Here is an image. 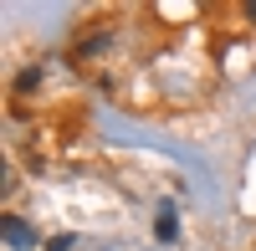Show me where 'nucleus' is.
<instances>
[{
	"label": "nucleus",
	"mask_w": 256,
	"mask_h": 251,
	"mask_svg": "<svg viewBox=\"0 0 256 251\" xmlns=\"http://www.w3.org/2000/svg\"><path fill=\"white\" fill-rule=\"evenodd\" d=\"M46 251H72V236H52V241H46Z\"/></svg>",
	"instance_id": "5"
},
{
	"label": "nucleus",
	"mask_w": 256,
	"mask_h": 251,
	"mask_svg": "<svg viewBox=\"0 0 256 251\" xmlns=\"http://www.w3.org/2000/svg\"><path fill=\"white\" fill-rule=\"evenodd\" d=\"M241 16H246L251 26H256V0H246V6H241Z\"/></svg>",
	"instance_id": "6"
},
{
	"label": "nucleus",
	"mask_w": 256,
	"mask_h": 251,
	"mask_svg": "<svg viewBox=\"0 0 256 251\" xmlns=\"http://www.w3.org/2000/svg\"><path fill=\"white\" fill-rule=\"evenodd\" d=\"M0 231H6V246H10V251H36V241H41L20 216H6V220H0Z\"/></svg>",
	"instance_id": "1"
},
{
	"label": "nucleus",
	"mask_w": 256,
	"mask_h": 251,
	"mask_svg": "<svg viewBox=\"0 0 256 251\" xmlns=\"http://www.w3.org/2000/svg\"><path fill=\"white\" fill-rule=\"evenodd\" d=\"M36 88H41V67H26L16 77V92H36Z\"/></svg>",
	"instance_id": "3"
},
{
	"label": "nucleus",
	"mask_w": 256,
	"mask_h": 251,
	"mask_svg": "<svg viewBox=\"0 0 256 251\" xmlns=\"http://www.w3.org/2000/svg\"><path fill=\"white\" fill-rule=\"evenodd\" d=\"M113 46V36L102 31V36H92V41H82V56H98V52H108Z\"/></svg>",
	"instance_id": "4"
},
{
	"label": "nucleus",
	"mask_w": 256,
	"mask_h": 251,
	"mask_svg": "<svg viewBox=\"0 0 256 251\" xmlns=\"http://www.w3.org/2000/svg\"><path fill=\"white\" fill-rule=\"evenodd\" d=\"M154 236H159V241H174V236H180V226H174V205H159V216H154Z\"/></svg>",
	"instance_id": "2"
}]
</instances>
